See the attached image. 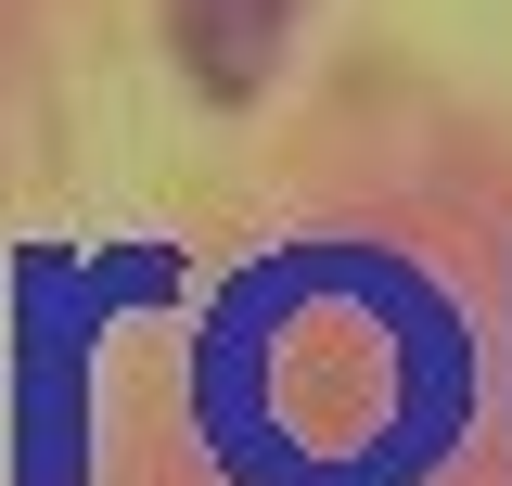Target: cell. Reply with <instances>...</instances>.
<instances>
[{"mask_svg": "<svg viewBox=\"0 0 512 486\" xmlns=\"http://www.w3.org/2000/svg\"><path fill=\"white\" fill-rule=\"evenodd\" d=\"M295 13H308V0H167V39H180V64H192L205 103H244V90H269Z\"/></svg>", "mask_w": 512, "mask_h": 486, "instance_id": "obj_1", "label": "cell"}]
</instances>
